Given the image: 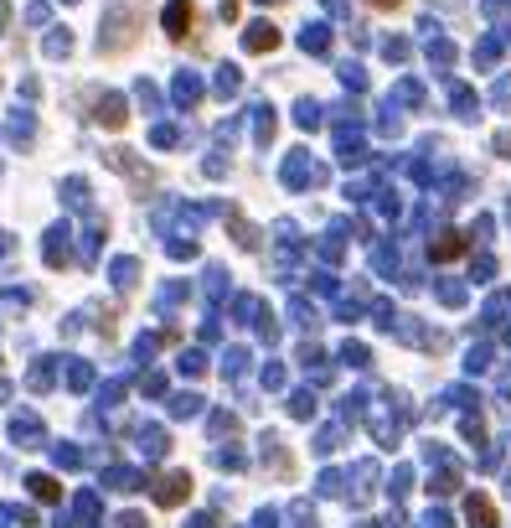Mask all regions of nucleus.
<instances>
[{
    "mask_svg": "<svg viewBox=\"0 0 511 528\" xmlns=\"http://www.w3.org/2000/svg\"><path fill=\"white\" fill-rule=\"evenodd\" d=\"M377 5H398V0H377Z\"/></svg>",
    "mask_w": 511,
    "mask_h": 528,
    "instance_id": "1",
    "label": "nucleus"
}]
</instances>
